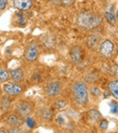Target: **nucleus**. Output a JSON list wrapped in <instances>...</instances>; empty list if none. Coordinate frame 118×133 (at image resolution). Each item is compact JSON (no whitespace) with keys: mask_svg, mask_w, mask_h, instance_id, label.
Instances as JSON below:
<instances>
[{"mask_svg":"<svg viewBox=\"0 0 118 133\" xmlns=\"http://www.w3.org/2000/svg\"><path fill=\"white\" fill-rule=\"evenodd\" d=\"M102 21L103 18L101 16L91 11L81 12L76 18L77 25L84 29H94L101 25Z\"/></svg>","mask_w":118,"mask_h":133,"instance_id":"1","label":"nucleus"},{"mask_svg":"<svg viewBox=\"0 0 118 133\" xmlns=\"http://www.w3.org/2000/svg\"><path fill=\"white\" fill-rule=\"evenodd\" d=\"M72 93L75 101L80 107H85L88 102V89L85 82L76 81L72 85Z\"/></svg>","mask_w":118,"mask_h":133,"instance_id":"2","label":"nucleus"},{"mask_svg":"<svg viewBox=\"0 0 118 133\" xmlns=\"http://www.w3.org/2000/svg\"><path fill=\"white\" fill-rule=\"evenodd\" d=\"M15 111L22 118H27L33 111V105L28 101H21L16 106Z\"/></svg>","mask_w":118,"mask_h":133,"instance_id":"3","label":"nucleus"},{"mask_svg":"<svg viewBox=\"0 0 118 133\" xmlns=\"http://www.w3.org/2000/svg\"><path fill=\"white\" fill-rule=\"evenodd\" d=\"M114 50V44L109 39H105L99 45V53L103 57H109L112 56Z\"/></svg>","mask_w":118,"mask_h":133,"instance_id":"4","label":"nucleus"},{"mask_svg":"<svg viewBox=\"0 0 118 133\" xmlns=\"http://www.w3.org/2000/svg\"><path fill=\"white\" fill-rule=\"evenodd\" d=\"M39 55V48L36 44L33 43L30 44L29 46L26 48V52H25V58L26 61L29 62H33V61L36 60Z\"/></svg>","mask_w":118,"mask_h":133,"instance_id":"5","label":"nucleus"},{"mask_svg":"<svg viewBox=\"0 0 118 133\" xmlns=\"http://www.w3.org/2000/svg\"><path fill=\"white\" fill-rule=\"evenodd\" d=\"M3 89L9 96H17L23 91V88L17 83H6L3 86Z\"/></svg>","mask_w":118,"mask_h":133,"instance_id":"6","label":"nucleus"},{"mask_svg":"<svg viewBox=\"0 0 118 133\" xmlns=\"http://www.w3.org/2000/svg\"><path fill=\"white\" fill-rule=\"evenodd\" d=\"M70 59L74 64H79L83 60V49L79 46H74L70 49Z\"/></svg>","mask_w":118,"mask_h":133,"instance_id":"7","label":"nucleus"},{"mask_svg":"<svg viewBox=\"0 0 118 133\" xmlns=\"http://www.w3.org/2000/svg\"><path fill=\"white\" fill-rule=\"evenodd\" d=\"M61 90H62V84L60 82L52 81L47 85L46 92L49 97H55L60 94Z\"/></svg>","mask_w":118,"mask_h":133,"instance_id":"8","label":"nucleus"},{"mask_svg":"<svg viewBox=\"0 0 118 133\" xmlns=\"http://www.w3.org/2000/svg\"><path fill=\"white\" fill-rule=\"evenodd\" d=\"M5 122H6V124L9 125L10 127H21L24 124V119L19 115L11 114L6 117Z\"/></svg>","mask_w":118,"mask_h":133,"instance_id":"9","label":"nucleus"},{"mask_svg":"<svg viewBox=\"0 0 118 133\" xmlns=\"http://www.w3.org/2000/svg\"><path fill=\"white\" fill-rule=\"evenodd\" d=\"M13 6L14 8L20 11H26L31 8L32 1L31 0H14Z\"/></svg>","mask_w":118,"mask_h":133,"instance_id":"10","label":"nucleus"},{"mask_svg":"<svg viewBox=\"0 0 118 133\" xmlns=\"http://www.w3.org/2000/svg\"><path fill=\"white\" fill-rule=\"evenodd\" d=\"M101 38V36L97 33H94L90 35L86 39V45L90 48H95L99 45V41Z\"/></svg>","mask_w":118,"mask_h":133,"instance_id":"11","label":"nucleus"},{"mask_svg":"<svg viewBox=\"0 0 118 133\" xmlns=\"http://www.w3.org/2000/svg\"><path fill=\"white\" fill-rule=\"evenodd\" d=\"M10 78L15 83H20L24 79V71L21 69H15L10 72Z\"/></svg>","mask_w":118,"mask_h":133,"instance_id":"12","label":"nucleus"},{"mask_svg":"<svg viewBox=\"0 0 118 133\" xmlns=\"http://www.w3.org/2000/svg\"><path fill=\"white\" fill-rule=\"evenodd\" d=\"M39 115H40L41 118L46 121H50L53 118V112L51 111V109H47V108H42L39 111Z\"/></svg>","mask_w":118,"mask_h":133,"instance_id":"13","label":"nucleus"},{"mask_svg":"<svg viewBox=\"0 0 118 133\" xmlns=\"http://www.w3.org/2000/svg\"><path fill=\"white\" fill-rule=\"evenodd\" d=\"M108 89L111 94L118 99V79L111 81L108 84Z\"/></svg>","mask_w":118,"mask_h":133,"instance_id":"14","label":"nucleus"},{"mask_svg":"<svg viewBox=\"0 0 118 133\" xmlns=\"http://www.w3.org/2000/svg\"><path fill=\"white\" fill-rule=\"evenodd\" d=\"M43 44L46 48H53L55 46V38L53 36L46 35L45 37H43Z\"/></svg>","mask_w":118,"mask_h":133,"instance_id":"15","label":"nucleus"},{"mask_svg":"<svg viewBox=\"0 0 118 133\" xmlns=\"http://www.w3.org/2000/svg\"><path fill=\"white\" fill-rule=\"evenodd\" d=\"M87 115H88L89 119L92 120V121H94V122L98 121V120H100L102 118L101 113H100L97 109H91V110L88 111Z\"/></svg>","mask_w":118,"mask_h":133,"instance_id":"16","label":"nucleus"},{"mask_svg":"<svg viewBox=\"0 0 118 133\" xmlns=\"http://www.w3.org/2000/svg\"><path fill=\"white\" fill-rule=\"evenodd\" d=\"M105 17L109 24L113 25V26H114V25L116 24V17L112 13V12L106 11L105 13Z\"/></svg>","mask_w":118,"mask_h":133,"instance_id":"17","label":"nucleus"},{"mask_svg":"<svg viewBox=\"0 0 118 133\" xmlns=\"http://www.w3.org/2000/svg\"><path fill=\"white\" fill-rule=\"evenodd\" d=\"M9 72L5 69H0V83H4L8 81L9 78Z\"/></svg>","mask_w":118,"mask_h":133,"instance_id":"18","label":"nucleus"},{"mask_svg":"<svg viewBox=\"0 0 118 133\" xmlns=\"http://www.w3.org/2000/svg\"><path fill=\"white\" fill-rule=\"evenodd\" d=\"M110 107V112L112 114H118V101L113 100L109 105Z\"/></svg>","mask_w":118,"mask_h":133,"instance_id":"19","label":"nucleus"},{"mask_svg":"<svg viewBox=\"0 0 118 133\" xmlns=\"http://www.w3.org/2000/svg\"><path fill=\"white\" fill-rule=\"evenodd\" d=\"M6 133H24L21 127H9L6 129Z\"/></svg>","mask_w":118,"mask_h":133,"instance_id":"20","label":"nucleus"},{"mask_svg":"<svg viewBox=\"0 0 118 133\" xmlns=\"http://www.w3.org/2000/svg\"><path fill=\"white\" fill-rule=\"evenodd\" d=\"M99 127L101 128L102 129H106L107 128H108V121H107V119L103 118V119L100 120Z\"/></svg>","mask_w":118,"mask_h":133,"instance_id":"21","label":"nucleus"},{"mask_svg":"<svg viewBox=\"0 0 118 133\" xmlns=\"http://www.w3.org/2000/svg\"><path fill=\"white\" fill-rule=\"evenodd\" d=\"M91 92H92V94L94 95V96L97 97V98H99V97L101 96V91H100V89H98V88H93V89H91Z\"/></svg>","mask_w":118,"mask_h":133,"instance_id":"22","label":"nucleus"},{"mask_svg":"<svg viewBox=\"0 0 118 133\" xmlns=\"http://www.w3.org/2000/svg\"><path fill=\"white\" fill-rule=\"evenodd\" d=\"M75 2V0H61V4L65 6H69L73 5Z\"/></svg>","mask_w":118,"mask_h":133,"instance_id":"23","label":"nucleus"},{"mask_svg":"<svg viewBox=\"0 0 118 133\" xmlns=\"http://www.w3.org/2000/svg\"><path fill=\"white\" fill-rule=\"evenodd\" d=\"M65 106H67V102H65V100H58V101L56 102V107L58 108V109H63Z\"/></svg>","mask_w":118,"mask_h":133,"instance_id":"24","label":"nucleus"},{"mask_svg":"<svg viewBox=\"0 0 118 133\" xmlns=\"http://www.w3.org/2000/svg\"><path fill=\"white\" fill-rule=\"evenodd\" d=\"M26 124H27L28 127H30V128H34V126H35V122H34L33 118H31L30 117L26 118Z\"/></svg>","mask_w":118,"mask_h":133,"instance_id":"25","label":"nucleus"},{"mask_svg":"<svg viewBox=\"0 0 118 133\" xmlns=\"http://www.w3.org/2000/svg\"><path fill=\"white\" fill-rule=\"evenodd\" d=\"M8 3V0H0V10H4Z\"/></svg>","mask_w":118,"mask_h":133,"instance_id":"26","label":"nucleus"},{"mask_svg":"<svg viewBox=\"0 0 118 133\" xmlns=\"http://www.w3.org/2000/svg\"><path fill=\"white\" fill-rule=\"evenodd\" d=\"M116 18H118V10L116 11Z\"/></svg>","mask_w":118,"mask_h":133,"instance_id":"27","label":"nucleus"},{"mask_svg":"<svg viewBox=\"0 0 118 133\" xmlns=\"http://www.w3.org/2000/svg\"><path fill=\"white\" fill-rule=\"evenodd\" d=\"M0 133H6V132H5L4 130H0Z\"/></svg>","mask_w":118,"mask_h":133,"instance_id":"28","label":"nucleus"},{"mask_svg":"<svg viewBox=\"0 0 118 133\" xmlns=\"http://www.w3.org/2000/svg\"><path fill=\"white\" fill-rule=\"evenodd\" d=\"M0 94H1V91H0Z\"/></svg>","mask_w":118,"mask_h":133,"instance_id":"29","label":"nucleus"}]
</instances>
